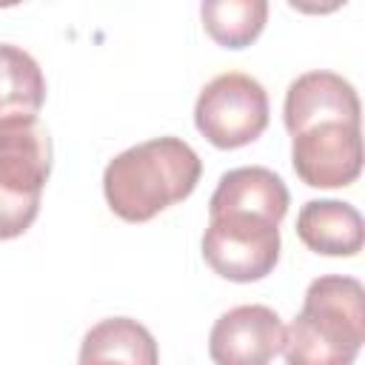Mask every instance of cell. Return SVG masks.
I'll return each instance as SVG.
<instances>
[{
	"mask_svg": "<svg viewBox=\"0 0 365 365\" xmlns=\"http://www.w3.org/2000/svg\"><path fill=\"white\" fill-rule=\"evenodd\" d=\"M268 91L242 71H225L208 80L194 103L197 131L217 148H242L268 125Z\"/></svg>",
	"mask_w": 365,
	"mask_h": 365,
	"instance_id": "8992f818",
	"label": "cell"
},
{
	"mask_svg": "<svg viewBox=\"0 0 365 365\" xmlns=\"http://www.w3.org/2000/svg\"><path fill=\"white\" fill-rule=\"evenodd\" d=\"M202 26L208 37L225 48L251 46L268 20L265 0H205L200 6Z\"/></svg>",
	"mask_w": 365,
	"mask_h": 365,
	"instance_id": "8fae6325",
	"label": "cell"
},
{
	"mask_svg": "<svg viewBox=\"0 0 365 365\" xmlns=\"http://www.w3.org/2000/svg\"><path fill=\"white\" fill-rule=\"evenodd\" d=\"M51 174V137L37 117L0 120V240H14L40 214Z\"/></svg>",
	"mask_w": 365,
	"mask_h": 365,
	"instance_id": "5b68a950",
	"label": "cell"
},
{
	"mask_svg": "<svg viewBox=\"0 0 365 365\" xmlns=\"http://www.w3.org/2000/svg\"><path fill=\"white\" fill-rule=\"evenodd\" d=\"M202 174L197 151L180 137H154L120 151L103 171L108 208L125 222H148L185 200Z\"/></svg>",
	"mask_w": 365,
	"mask_h": 365,
	"instance_id": "3957f363",
	"label": "cell"
},
{
	"mask_svg": "<svg viewBox=\"0 0 365 365\" xmlns=\"http://www.w3.org/2000/svg\"><path fill=\"white\" fill-rule=\"evenodd\" d=\"M285 342V325L268 305L251 302L228 308L208 334V356L214 365H268Z\"/></svg>",
	"mask_w": 365,
	"mask_h": 365,
	"instance_id": "52a82bcc",
	"label": "cell"
},
{
	"mask_svg": "<svg viewBox=\"0 0 365 365\" xmlns=\"http://www.w3.org/2000/svg\"><path fill=\"white\" fill-rule=\"evenodd\" d=\"M46 103L40 63L14 43H0V120L37 117Z\"/></svg>",
	"mask_w": 365,
	"mask_h": 365,
	"instance_id": "30bf717a",
	"label": "cell"
},
{
	"mask_svg": "<svg viewBox=\"0 0 365 365\" xmlns=\"http://www.w3.org/2000/svg\"><path fill=\"white\" fill-rule=\"evenodd\" d=\"M299 240L325 257H354L362 251V214L342 200H308L297 214Z\"/></svg>",
	"mask_w": 365,
	"mask_h": 365,
	"instance_id": "ba28073f",
	"label": "cell"
},
{
	"mask_svg": "<svg viewBox=\"0 0 365 365\" xmlns=\"http://www.w3.org/2000/svg\"><path fill=\"white\" fill-rule=\"evenodd\" d=\"M291 194L265 165H240L220 177L208 200L202 259L231 282H257L279 259V222Z\"/></svg>",
	"mask_w": 365,
	"mask_h": 365,
	"instance_id": "6da1fadb",
	"label": "cell"
},
{
	"mask_svg": "<svg viewBox=\"0 0 365 365\" xmlns=\"http://www.w3.org/2000/svg\"><path fill=\"white\" fill-rule=\"evenodd\" d=\"M359 94L336 71L299 74L282 103L291 134V165L311 188L351 185L362 171Z\"/></svg>",
	"mask_w": 365,
	"mask_h": 365,
	"instance_id": "7a4b0ae2",
	"label": "cell"
},
{
	"mask_svg": "<svg viewBox=\"0 0 365 365\" xmlns=\"http://www.w3.org/2000/svg\"><path fill=\"white\" fill-rule=\"evenodd\" d=\"M365 342V288L356 277L325 274L305 288L302 311L285 328V365H354Z\"/></svg>",
	"mask_w": 365,
	"mask_h": 365,
	"instance_id": "277c9868",
	"label": "cell"
},
{
	"mask_svg": "<svg viewBox=\"0 0 365 365\" xmlns=\"http://www.w3.org/2000/svg\"><path fill=\"white\" fill-rule=\"evenodd\" d=\"M77 365H160L154 334L131 317H106L80 342Z\"/></svg>",
	"mask_w": 365,
	"mask_h": 365,
	"instance_id": "9c48e42d",
	"label": "cell"
}]
</instances>
